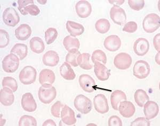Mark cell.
Listing matches in <instances>:
<instances>
[{
  "label": "cell",
  "mask_w": 160,
  "mask_h": 126,
  "mask_svg": "<svg viewBox=\"0 0 160 126\" xmlns=\"http://www.w3.org/2000/svg\"><path fill=\"white\" fill-rule=\"evenodd\" d=\"M56 96V90L52 85H42L38 90V98L40 101L44 104H49L52 102Z\"/></svg>",
  "instance_id": "cell-1"
},
{
  "label": "cell",
  "mask_w": 160,
  "mask_h": 126,
  "mask_svg": "<svg viewBox=\"0 0 160 126\" xmlns=\"http://www.w3.org/2000/svg\"><path fill=\"white\" fill-rule=\"evenodd\" d=\"M160 26V18L155 13L147 15L142 22V27L146 33H154L159 28Z\"/></svg>",
  "instance_id": "cell-2"
},
{
  "label": "cell",
  "mask_w": 160,
  "mask_h": 126,
  "mask_svg": "<svg viewBox=\"0 0 160 126\" xmlns=\"http://www.w3.org/2000/svg\"><path fill=\"white\" fill-rule=\"evenodd\" d=\"M75 108L81 114H89L92 108V103L88 97L80 94L75 97L74 102Z\"/></svg>",
  "instance_id": "cell-3"
},
{
  "label": "cell",
  "mask_w": 160,
  "mask_h": 126,
  "mask_svg": "<svg viewBox=\"0 0 160 126\" xmlns=\"http://www.w3.org/2000/svg\"><path fill=\"white\" fill-rule=\"evenodd\" d=\"M19 58L15 54L8 55L2 61V68L4 72L12 73L16 72L18 69Z\"/></svg>",
  "instance_id": "cell-4"
},
{
  "label": "cell",
  "mask_w": 160,
  "mask_h": 126,
  "mask_svg": "<svg viewBox=\"0 0 160 126\" xmlns=\"http://www.w3.org/2000/svg\"><path fill=\"white\" fill-rule=\"evenodd\" d=\"M36 70L31 66H27L22 69L19 73V79L20 82L25 85H29L34 83L37 78Z\"/></svg>",
  "instance_id": "cell-5"
},
{
  "label": "cell",
  "mask_w": 160,
  "mask_h": 126,
  "mask_svg": "<svg viewBox=\"0 0 160 126\" xmlns=\"http://www.w3.org/2000/svg\"><path fill=\"white\" fill-rule=\"evenodd\" d=\"M150 72L151 69L148 63L142 60L137 61L133 68V75L139 79H144L147 78Z\"/></svg>",
  "instance_id": "cell-6"
},
{
  "label": "cell",
  "mask_w": 160,
  "mask_h": 126,
  "mask_svg": "<svg viewBox=\"0 0 160 126\" xmlns=\"http://www.w3.org/2000/svg\"><path fill=\"white\" fill-rule=\"evenodd\" d=\"M3 20L6 25L13 27L20 21V17L14 8L8 7L3 13Z\"/></svg>",
  "instance_id": "cell-7"
},
{
  "label": "cell",
  "mask_w": 160,
  "mask_h": 126,
  "mask_svg": "<svg viewBox=\"0 0 160 126\" xmlns=\"http://www.w3.org/2000/svg\"><path fill=\"white\" fill-rule=\"evenodd\" d=\"M110 16L115 24L118 25H123L127 21V15L125 11L117 5H114L111 8Z\"/></svg>",
  "instance_id": "cell-8"
},
{
  "label": "cell",
  "mask_w": 160,
  "mask_h": 126,
  "mask_svg": "<svg viewBox=\"0 0 160 126\" xmlns=\"http://www.w3.org/2000/svg\"><path fill=\"white\" fill-rule=\"evenodd\" d=\"M132 62L131 56L126 52H121L115 56L114 63L117 69L124 70L129 69Z\"/></svg>",
  "instance_id": "cell-9"
},
{
  "label": "cell",
  "mask_w": 160,
  "mask_h": 126,
  "mask_svg": "<svg viewBox=\"0 0 160 126\" xmlns=\"http://www.w3.org/2000/svg\"><path fill=\"white\" fill-rule=\"evenodd\" d=\"M93 105L97 111L101 114L107 113L109 110L108 99L104 94H99L93 99Z\"/></svg>",
  "instance_id": "cell-10"
},
{
  "label": "cell",
  "mask_w": 160,
  "mask_h": 126,
  "mask_svg": "<svg viewBox=\"0 0 160 126\" xmlns=\"http://www.w3.org/2000/svg\"><path fill=\"white\" fill-rule=\"evenodd\" d=\"M79 83L81 88L85 92L91 93L96 90V84L94 79L88 74H82L79 77Z\"/></svg>",
  "instance_id": "cell-11"
},
{
  "label": "cell",
  "mask_w": 160,
  "mask_h": 126,
  "mask_svg": "<svg viewBox=\"0 0 160 126\" xmlns=\"http://www.w3.org/2000/svg\"><path fill=\"white\" fill-rule=\"evenodd\" d=\"M21 105L22 108L26 111L32 112L37 110V103L31 93H26L22 96Z\"/></svg>",
  "instance_id": "cell-12"
},
{
  "label": "cell",
  "mask_w": 160,
  "mask_h": 126,
  "mask_svg": "<svg viewBox=\"0 0 160 126\" xmlns=\"http://www.w3.org/2000/svg\"><path fill=\"white\" fill-rule=\"evenodd\" d=\"M149 42L145 38H139L135 42L133 45L134 52L139 56L145 55L149 51Z\"/></svg>",
  "instance_id": "cell-13"
},
{
  "label": "cell",
  "mask_w": 160,
  "mask_h": 126,
  "mask_svg": "<svg viewBox=\"0 0 160 126\" xmlns=\"http://www.w3.org/2000/svg\"><path fill=\"white\" fill-rule=\"evenodd\" d=\"M77 15L81 18H86L89 16L92 12V7L87 1H80L75 6Z\"/></svg>",
  "instance_id": "cell-14"
},
{
  "label": "cell",
  "mask_w": 160,
  "mask_h": 126,
  "mask_svg": "<svg viewBox=\"0 0 160 126\" xmlns=\"http://www.w3.org/2000/svg\"><path fill=\"white\" fill-rule=\"evenodd\" d=\"M61 118L62 122L67 125H73L77 123L74 111L68 106H64L61 111Z\"/></svg>",
  "instance_id": "cell-15"
},
{
  "label": "cell",
  "mask_w": 160,
  "mask_h": 126,
  "mask_svg": "<svg viewBox=\"0 0 160 126\" xmlns=\"http://www.w3.org/2000/svg\"><path fill=\"white\" fill-rule=\"evenodd\" d=\"M118 110L121 115L126 118H129L135 114L136 108L132 103L126 100L120 102Z\"/></svg>",
  "instance_id": "cell-16"
},
{
  "label": "cell",
  "mask_w": 160,
  "mask_h": 126,
  "mask_svg": "<svg viewBox=\"0 0 160 126\" xmlns=\"http://www.w3.org/2000/svg\"><path fill=\"white\" fill-rule=\"evenodd\" d=\"M104 45V47L108 51L114 52L119 49L121 46V41L118 36L111 35L106 38Z\"/></svg>",
  "instance_id": "cell-17"
},
{
  "label": "cell",
  "mask_w": 160,
  "mask_h": 126,
  "mask_svg": "<svg viewBox=\"0 0 160 126\" xmlns=\"http://www.w3.org/2000/svg\"><path fill=\"white\" fill-rule=\"evenodd\" d=\"M94 72L97 78L101 81L108 80L111 75L110 70L105 65L98 61L95 63Z\"/></svg>",
  "instance_id": "cell-18"
},
{
  "label": "cell",
  "mask_w": 160,
  "mask_h": 126,
  "mask_svg": "<svg viewBox=\"0 0 160 126\" xmlns=\"http://www.w3.org/2000/svg\"><path fill=\"white\" fill-rule=\"evenodd\" d=\"M144 114L148 120L152 119L157 117L159 112V107L154 101H148L144 106Z\"/></svg>",
  "instance_id": "cell-19"
},
{
  "label": "cell",
  "mask_w": 160,
  "mask_h": 126,
  "mask_svg": "<svg viewBox=\"0 0 160 126\" xmlns=\"http://www.w3.org/2000/svg\"><path fill=\"white\" fill-rule=\"evenodd\" d=\"M15 97L11 88L4 87L0 92V102L4 106H10L14 102Z\"/></svg>",
  "instance_id": "cell-20"
},
{
  "label": "cell",
  "mask_w": 160,
  "mask_h": 126,
  "mask_svg": "<svg viewBox=\"0 0 160 126\" xmlns=\"http://www.w3.org/2000/svg\"><path fill=\"white\" fill-rule=\"evenodd\" d=\"M43 63L48 66L54 67L58 65L59 61L58 54L53 51L46 52L43 56Z\"/></svg>",
  "instance_id": "cell-21"
},
{
  "label": "cell",
  "mask_w": 160,
  "mask_h": 126,
  "mask_svg": "<svg viewBox=\"0 0 160 126\" xmlns=\"http://www.w3.org/2000/svg\"><path fill=\"white\" fill-rule=\"evenodd\" d=\"M56 76L54 72L49 69H44L40 72L39 82L41 84H52L55 82Z\"/></svg>",
  "instance_id": "cell-22"
},
{
  "label": "cell",
  "mask_w": 160,
  "mask_h": 126,
  "mask_svg": "<svg viewBox=\"0 0 160 126\" xmlns=\"http://www.w3.org/2000/svg\"><path fill=\"white\" fill-rule=\"evenodd\" d=\"M32 34V29L27 24H22L15 30V36L17 39L22 41L26 40Z\"/></svg>",
  "instance_id": "cell-23"
},
{
  "label": "cell",
  "mask_w": 160,
  "mask_h": 126,
  "mask_svg": "<svg viewBox=\"0 0 160 126\" xmlns=\"http://www.w3.org/2000/svg\"><path fill=\"white\" fill-rule=\"evenodd\" d=\"M126 100H127L126 94L121 90H115L111 94V105L114 110H118L120 102Z\"/></svg>",
  "instance_id": "cell-24"
},
{
  "label": "cell",
  "mask_w": 160,
  "mask_h": 126,
  "mask_svg": "<svg viewBox=\"0 0 160 126\" xmlns=\"http://www.w3.org/2000/svg\"><path fill=\"white\" fill-rule=\"evenodd\" d=\"M66 28L73 37L80 36L84 31V28L82 25L72 21H68L66 22Z\"/></svg>",
  "instance_id": "cell-25"
},
{
  "label": "cell",
  "mask_w": 160,
  "mask_h": 126,
  "mask_svg": "<svg viewBox=\"0 0 160 126\" xmlns=\"http://www.w3.org/2000/svg\"><path fill=\"white\" fill-rule=\"evenodd\" d=\"M29 46L31 50L37 54L42 53L45 49L43 41L41 38L38 37H34L31 39L29 42Z\"/></svg>",
  "instance_id": "cell-26"
},
{
  "label": "cell",
  "mask_w": 160,
  "mask_h": 126,
  "mask_svg": "<svg viewBox=\"0 0 160 126\" xmlns=\"http://www.w3.org/2000/svg\"><path fill=\"white\" fill-rule=\"evenodd\" d=\"M60 73L64 79L71 81L74 79L76 75L68 63L65 62L60 67Z\"/></svg>",
  "instance_id": "cell-27"
},
{
  "label": "cell",
  "mask_w": 160,
  "mask_h": 126,
  "mask_svg": "<svg viewBox=\"0 0 160 126\" xmlns=\"http://www.w3.org/2000/svg\"><path fill=\"white\" fill-rule=\"evenodd\" d=\"M10 52L12 54H16L18 57L19 60H24L28 55V46L24 43H16L13 47Z\"/></svg>",
  "instance_id": "cell-28"
},
{
  "label": "cell",
  "mask_w": 160,
  "mask_h": 126,
  "mask_svg": "<svg viewBox=\"0 0 160 126\" xmlns=\"http://www.w3.org/2000/svg\"><path fill=\"white\" fill-rule=\"evenodd\" d=\"M63 44L64 47L68 52L73 49H78L80 48V43L79 40L78 38H74L72 36H66L64 38Z\"/></svg>",
  "instance_id": "cell-29"
},
{
  "label": "cell",
  "mask_w": 160,
  "mask_h": 126,
  "mask_svg": "<svg viewBox=\"0 0 160 126\" xmlns=\"http://www.w3.org/2000/svg\"><path fill=\"white\" fill-rule=\"evenodd\" d=\"M135 102L140 107H143L146 103L149 100V97L147 93L142 89L137 90L134 94Z\"/></svg>",
  "instance_id": "cell-30"
},
{
  "label": "cell",
  "mask_w": 160,
  "mask_h": 126,
  "mask_svg": "<svg viewBox=\"0 0 160 126\" xmlns=\"http://www.w3.org/2000/svg\"><path fill=\"white\" fill-rule=\"evenodd\" d=\"M90 55L88 53L81 54L78 58V64L82 69L85 70H90L92 69V65L90 64Z\"/></svg>",
  "instance_id": "cell-31"
},
{
  "label": "cell",
  "mask_w": 160,
  "mask_h": 126,
  "mask_svg": "<svg viewBox=\"0 0 160 126\" xmlns=\"http://www.w3.org/2000/svg\"><path fill=\"white\" fill-rule=\"evenodd\" d=\"M111 27L110 22L108 19H100L95 24V28L98 33L104 34L108 33Z\"/></svg>",
  "instance_id": "cell-32"
},
{
  "label": "cell",
  "mask_w": 160,
  "mask_h": 126,
  "mask_svg": "<svg viewBox=\"0 0 160 126\" xmlns=\"http://www.w3.org/2000/svg\"><path fill=\"white\" fill-rule=\"evenodd\" d=\"M78 49H73L68 52V55L66 56V62L69 63L72 66L77 67L78 66V58L81 55Z\"/></svg>",
  "instance_id": "cell-33"
},
{
  "label": "cell",
  "mask_w": 160,
  "mask_h": 126,
  "mask_svg": "<svg viewBox=\"0 0 160 126\" xmlns=\"http://www.w3.org/2000/svg\"><path fill=\"white\" fill-rule=\"evenodd\" d=\"M58 31L53 28H50L45 33V39L48 45H50L55 42L58 37Z\"/></svg>",
  "instance_id": "cell-34"
},
{
  "label": "cell",
  "mask_w": 160,
  "mask_h": 126,
  "mask_svg": "<svg viewBox=\"0 0 160 126\" xmlns=\"http://www.w3.org/2000/svg\"><path fill=\"white\" fill-rule=\"evenodd\" d=\"M19 126H37V121L34 117L31 115H22L19 121Z\"/></svg>",
  "instance_id": "cell-35"
},
{
  "label": "cell",
  "mask_w": 160,
  "mask_h": 126,
  "mask_svg": "<svg viewBox=\"0 0 160 126\" xmlns=\"http://www.w3.org/2000/svg\"><path fill=\"white\" fill-rule=\"evenodd\" d=\"M2 86L4 87L10 88L12 90L13 92H16L18 89V84L16 80L12 77H4L3 79L2 83Z\"/></svg>",
  "instance_id": "cell-36"
},
{
  "label": "cell",
  "mask_w": 160,
  "mask_h": 126,
  "mask_svg": "<svg viewBox=\"0 0 160 126\" xmlns=\"http://www.w3.org/2000/svg\"><path fill=\"white\" fill-rule=\"evenodd\" d=\"M92 61L95 63L96 61H101L104 64H106L107 63V57L105 53L103 51L98 49L93 52L92 55Z\"/></svg>",
  "instance_id": "cell-37"
},
{
  "label": "cell",
  "mask_w": 160,
  "mask_h": 126,
  "mask_svg": "<svg viewBox=\"0 0 160 126\" xmlns=\"http://www.w3.org/2000/svg\"><path fill=\"white\" fill-rule=\"evenodd\" d=\"M64 107V105L62 104L60 101H57L56 102L54 103L51 106V112L52 115L53 117L59 118L61 115V111L62 109Z\"/></svg>",
  "instance_id": "cell-38"
},
{
  "label": "cell",
  "mask_w": 160,
  "mask_h": 126,
  "mask_svg": "<svg viewBox=\"0 0 160 126\" xmlns=\"http://www.w3.org/2000/svg\"><path fill=\"white\" fill-rule=\"evenodd\" d=\"M0 47L4 48L7 47L9 43L10 38L9 35L8 33L4 30L1 29L0 30Z\"/></svg>",
  "instance_id": "cell-39"
},
{
  "label": "cell",
  "mask_w": 160,
  "mask_h": 126,
  "mask_svg": "<svg viewBox=\"0 0 160 126\" xmlns=\"http://www.w3.org/2000/svg\"><path fill=\"white\" fill-rule=\"evenodd\" d=\"M128 4L130 7L135 11H140L145 6V1L143 0H129Z\"/></svg>",
  "instance_id": "cell-40"
},
{
  "label": "cell",
  "mask_w": 160,
  "mask_h": 126,
  "mask_svg": "<svg viewBox=\"0 0 160 126\" xmlns=\"http://www.w3.org/2000/svg\"><path fill=\"white\" fill-rule=\"evenodd\" d=\"M24 11L28 15L29 13L32 16H37L40 13L39 8L34 4L26 7L24 9Z\"/></svg>",
  "instance_id": "cell-41"
},
{
  "label": "cell",
  "mask_w": 160,
  "mask_h": 126,
  "mask_svg": "<svg viewBox=\"0 0 160 126\" xmlns=\"http://www.w3.org/2000/svg\"><path fill=\"white\" fill-rule=\"evenodd\" d=\"M138 28L137 24L134 21L127 22L124 26L123 31L128 33H133L136 31Z\"/></svg>",
  "instance_id": "cell-42"
},
{
  "label": "cell",
  "mask_w": 160,
  "mask_h": 126,
  "mask_svg": "<svg viewBox=\"0 0 160 126\" xmlns=\"http://www.w3.org/2000/svg\"><path fill=\"white\" fill-rule=\"evenodd\" d=\"M150 122L148 119L144 117H139L132 121L131 124V126H149Z\"/></svg>",
  "instance_id": "cell-43"
},
{
  "label": "cell",
  "mask_w": 160,
  "mask_h": 126,
  "mask_svg": "<svg viewBox=\"0 0 160 126\" xmlns=\"http://www.w3.org/2000/svg\"><path fill=\"white\" fill-rule=\"evenodd\" d=\"M18 4L19 7H18L19 10L20 11L22 15H24V16H26V15H28V14L25 12L24 11V9L26 7L28 6V5L29 4H34V1H18Z\"/></svg>",
  "instance_id": "cell-44"
},
{
  "label": "cell",
  "mask_w": 160,
  "mask_h": 126,
  "mask_svg": "<svg viewBox=\"0 0 160 126\" xmlns=\"http://www.w3.org/2000/svg\"><path fill=\"white\" fill-rule=\"evenodd\" d=\"M109 126H122V120L117 115H112L108 120Z\"/></svg>",
  "instance_id": "cell-45"
},
{
  "label": "cell",
  "mask_w": 160,
  "mask_h": 126,
  "mask_svg": "<svg viewBox=\"0 0 160 126\" xmlns=\"http://www.w3.org/2000/svg\"><path fill=\"white\" fill-rule=\"evenodd\" d=\"M160 34H158L155 36L153 39V45L154 48L158 52H160Z\"/></svg>",
  "instance_id": "cell-46"
},
{
  "label": "cell",
  "mask_w": 160,
  "mask_h": 126,
  "mask_svg": "<svg viewBox=\"0 0 160 126\" xmlns=\"http://www.w3.org/2000/svg\"><path fill=\"white\" fill-rule=\"evenodd\" d=\"M42 126H56V124L55 123L54 121H53L51 119H48L47 120H46L44 123H43V124H42Z\"/></svg>",
  "instance_id": "cell-47"
},
{
  "label": "cell",
  "mask_w": 160,
  "mask_h": 126,
  "mask_svg": "<svg viewBox=\"0 0 160 126\" xmlns=\"http://www.w3.org/2000/svg\"><path fill=\"white\" fill-rule=\"evenodd\" d=\"M155 61L158 63V64L160 65V52H158V54H157V56L155 57Z\"/></svg>",
  "instance_id": "cell-48"
},
{
  "label": "cell",
  "mask_w": 160,
  "mask_h": 126,
  "mask_svg": "<svg viewBox=\"0 0 160 126\" xmlns=\"http://www.w3.org/2000/svg\"><path fill=\"white\" fill-rule=\"evenodd\" d=\"M109 2H113V3H118V5H122L124 1H109Z\"/></svg>",
  "instance_id": "cell-49"
}]
</instances>
